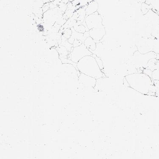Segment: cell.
Wrapping results in <instances>:
<instances>
[{
	"label": "cell",
	"mask_w": 159,
	"mask_h": 159,
	"mask_svg": "<svg viewBox=\"0 0 159 159\" xmlns=\"http://www.w3.org/2000/svg\"><path fill=\"white\" fill-rule=\"evenodd\" d=\"M84 43L90 51H95L96 48V43L91 37H88L85 39Z\"/></svg>",
	"instance_id": "11"
},
{
	"label": "cell",
	"mask_w": 159,
	"mask_h": 159,
	"mask_svg": "<svg viewBox=\"0 0 159 159\" xmlns=\"http://www.w3.org/2000/svg\"><path fill=\"white\" fill-rule=\"evenodd\" d=\"M79 84L86 87L94 88L96 86V79L81 73L78 78Z\"/></svg>",
	"instance_id": "9"
},
{
	"label": "cell",
	"mask_w": 159,
	"mask_h": 159,
	"mask_svg": "<svg viewBox=\"0 0 159 159\" xmlns=\"http://www.w3.org/2000/svg\"><path fill=\"white\" fill-rule=\"evenodd\" d=\"M76 67L81 73L96 80L106 77L93 55L84 57L76 64Z\"/></svg>",
	"instance_id": "2"
},
{
	"label": "cell",
	"mask_w": 159,
	"mask_h": 159,
	"mask_svg": "<svg viewBox=\"0 0 159 159\" xmlns=\"http://www.w3.org/2000/svg\"><path fill=\"white\" fill-rule=\"evenodd\" d=\"M93 54L83 43L80 46L73 48L70 54V59L73 62L77 64L80 60L87 56L92 55Z\"/></svg>",
	"instance_id": "4"
},
{
	"label": "cell",
	"mask_w": 159,
	"mask_h": 159,
	"mask_svg": "<svg viewBox=\"0 0 159 159\" xmlns=\"http://www.w3.org/2000/svg\"><path fill=\"white\" fill-rule=\"evenodd\" d=\"M153 58H156L159 60V54H156L153 52L142 54L138 50L133 54L132 60L133 64L136 67L142 68L143 70L147 67L148 61Z\"/></svg>",
	"instance_id": "3"
},
{
	"label": "cell",
	"mask_w": 159,
	"mask_h": 159,
	"mask_svg": "<svg viewBox=\"0 0 159 159\" xmlns=\"http://www.w3.org/2000/svg\"><path fill=\"white\" fill-rule=\"evenodd\" d=\"M151 38L152 39V52L159 54V32Z\"/></svg>",
	"instance_id": "10"
},
{
	"label": "cell",
	"mask_w": 159,
	"mask_h": 159,
	"mask_svg": "<svg viewBox=\"0 0 159 159\" xmlns=\"http://www.w3.org/2000/svg\"><path fill=\"white\" fill-rule=\"evenodd\" d=\"M148 69L152 71L151 78L156 88V93H159V60H157Z\"/></svg>",
	"instance_id": "7"
},
{
	"label": "cell",
	"mask_w": 159,
	"mask_h": 159,
	"mask_svg": "<svg viewBox=\"0 0 159 159\" xmlns=\"http://www.w3.org/2000/svg\"><path fill=\"white\" fill-rule=\"evenodd\" d=\"M72 33V31L71 29H66L64 30L63 36L66 39H69Z\"/></svg>",
	"instance_id": "14"
},
{
	"label": "cell",
	"mask_w": 159,
	"mask_h": 159,
	"mask_svg": "<svg viewBox=\"0 0 159 159\" xmlns=\"http://www.w3.org/2000/svg\"><path fill=\"white\" fill-rule=\"evenodd\" d=\"M136 45L138 50L142 54L152 52V39L151 38L143 36L139 37L136 39Z\"/></svg>",
	"instance_id": "6"
},
{
	"label": "cell",
	"mask_w": 159,
	"mask_h": 159,
	"mask_svg": "<svg viewBox=\"0 0 159 159\" xmlns=\"http://www.w3.org/2000/svg\"><path fill=\"white\" fill-rule=\"evenodd\" d=\"M125 80L128 86L142 94L153 95L156 93L152 80L145 73L129 74L125 76Z\"/></svg>",
	"instance_id": "1"
},
{
	"label": "cell",
	"mask_w": 159,
	"mask_h": 159,
	"mask_svg": "<svg viewBox=\"0 0 159 159\" xmlns=\"http://www.w3.org/2000/svg\"><path fill=\"white\" fill-rule=\"evenodd\" d=\"M90 36L91 37L96 43H98L102 39L106 34L105 27H102L94 28L89 30Z\"/></svg>",
	"instance_id": "8"
},
{
	"label": "cell",
	"mask_w": 159,
	"mask_h": 159,
	"mask_svg": "<svg viewBox=\"0 0 159 159\" xmlns=\"http://www.w3.org/2000/svg\"><path fill=\"white\" fill-rule=\"evenodd\" d=\"M97 8L98 6L96 5V3H90L86 10V17L96 12L97 11Z\"/></svg>",
	"instance_id": "12"
},
{
	"label": "cell",
	"mask_w": 159,
	"mask_h": 159,
	"mask_svg": "<svg viewBox=\"0 0 159 159\" xmlns=\"http://www.w3.org/2000/svg\"><path fill=\"white\" fill-rule=\"evenodd\" d=\"M85 21L89 30L104 26L102 17L97 11L86 17Z\"/></svg>",
	"instance_id": "5"
},
{
	"label": "cell",
	"mask_w": 159,
	"mask_h": 159,
	"mask_svg": "<svg viewBox=\"0 0 159 159\" xmlns=\"http://www.w3.org/2000/svg\"><path fill=\"white\" fill-rule=\"evenodd\" d=\"M85 21L84 22V23L81 25H76L74 26V29L76 32H79V33H84L86 32H88L89 31V29L87 27L86 24L84 25Z\"/></svg>",
	"instance_id": "13"
}]
</instances>
